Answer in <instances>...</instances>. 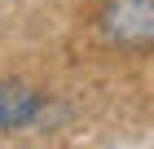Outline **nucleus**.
I'll use <instances>...</instances> for the list:
<instances>
[{"mask_svg":"<svg viewBox=\"0 0 154 149\" xmlns=\"http://www.w3.org/2000/svg\"><path fill=\"white\" fill-rule=\"evenodd\" d=\"M97 31L115 48H154V0H106Z\"/></svg>","mask_w":154,"mask_h":149,"instance_id":"f257e3e1","label":"nucleus"},{"mask_svg":"<svg viewBox=\"0 0 154 149\" xmlns=\"http://www.w3.org/2000/svg\"><path fill=\"white\" fill-rule=\"evenodd\" d=\"M44 92L22 79H0V132H26L44 114Z\"/></svg>","mask_w":154,"mask_h":149,"instance_id":"f03ea898","label":"nucleus"}]
</instances>
